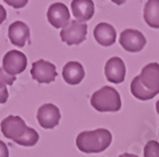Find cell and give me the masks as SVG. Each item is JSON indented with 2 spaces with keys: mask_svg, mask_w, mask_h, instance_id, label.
<instances>
[{
  "mask_svg": "<svg viewBox=\"0 0 159 157\" xmlns=\"http://www.w3.org/2000/svg\"><path fill=\"white\" fill-rule=\"evenodd\" d=\"M130 92L140 101L154 99L159 93V64L148 63L143 66L140 74L137 75L130 84Z\"/></svg>",
  "mask_w": 159,
  "mask_h": 157,
  "instance_id": "1",
  "label": "cell"
},
{
  "mask_svg": "<svg viewBox=\"0 0 159 157\" xmlns=\"http://www.w3.org/2000/svg\"><path fill=\"white\" fill-rule=\"evenodd\" d=\"M1 132L7 138L21 146H34L39 141V134L36 129L27 126L20 116L9 115L1 122Z\"/></svg>",
  "mask_w": 159,
  "mask_h": 157,
  "instance_id": "2",
  "label": "cell"
},
{
  "mask_svg": "<svg viewBox=\"0 0 159 157\" xmlns=\"http://www.w3.org/2000/svg\"><path fill=\"white\" fill-rule=\"evenodd\" d=\"M112 142L111 133L106 128H97L95 131H85L78 134L76 145L80 152L91 154L101 153L107 149Z\"/></svg>",
  "mask_w": 159,
  "mask_h": 157,
  "instance_id": "3",
  "label": "cell"
},
{
  "mask_svg": "<svg viewBox=\"0 0 159 157\" xmlns=\"http://www.w3.org/2000/svg\"><path fill=\"white\" fill-rule=\"evenodd\" d=\"M90 103L98 112H118L121 108V97L116 89L111 87H101L91 95Z\"/></svg>",
  "mask_w": 159,
  "mask_h": 157,
  "instance_id": "4",
  "label": "cell"
},
{
  "mask_svg": "<svg viewBox=\"0 0 159 157\" xmlns=\"http://www.w3.org/2000/svg\"><path fill=\"white\" fill-rule=\"evenodd\" d=\"M88 27L86 23H82L80 21L72 20L67 27L60 32V38L64 42H66L68 45H80L84 42L87 37Z\"/></svg>",
  "mask_w": 159,
  "mask_h": 157,
  "instance_id": "5",
  "label": "cell"
},
{
  "mask_svg": "<svg viewBox=\"0 0 159 157\" xmlns=\"http://www.w3.org/2000/svg\"><path fill=\"white\" fill-rule=\"evenodd\" d=\"M27 57L18 50H10L2 59V69L9 75L16 76L27 68Z\"/></svg>",
  "mask_w": 159,
  "mask_h": 157,
  "instance_id": "6",
  "label": "cell"
},
{
  "mask_svg": "<svg viewBox=\"0 0 159 157\" xmlns=\"http://www.w3.org/2000/svg\"><path fill=\"white\" fill-rule=\"evenodd\" d=\"M30 73H31L32 78L38 83H51L55 81L58 74L56 66L43 59L32 63Z\"/></svg>",
  "mask_w": 159,
  "mask_h": 157,
  "instance_id": "7",
  "label": "cell"
},
{
  "mask_svg": "<svg viewBox=\"0 0 159 157\" xmlns=\"http://www.w3.org/2000/svg\"><path fill=\"white\" fill-rule=\"evenodd\" d=\"M120 45L128 52H139L146 45V38L140 31L135 29H126L120 34Z\"/></svg>",
  "mask_w": 159,
  "mask_h": 157,
  "instance_id": "8",
  "label": "cell"
},
{
  "mask_svg": "<svg viewBox=\"0 0 159 157\" xmlns=\"http://www.w3.org/2000/svg\"><path fill=\"white\" fill-rule=\"evenodd\" d=\"M60 111L55 104L46 103L38 108L37 120L40 126L47 129L56 127L60 121Z\"/></svg>",
  "mask_w": 159,
  "mask_h": 157,
  "instance_id": "9",
  "label": "cell"
},
{
  "mask_svg": "<svg viewBox=\"0 0 159 157\" xmlns=\"http://www.w3.org/2000/svg\"><path fill=\"white\" fill-rule=\"evenodd\" d=\"M47 18L49 23L53 28H62L68 26L70 22V13H69L68 7L62 2H55L50 5L47 11Z\"/></svg>",
  "mask_w": 159,
  "mask_h": 157,
  "instance_id": "10",
  "label": "cell"
},
{
  "mask_svg": "<svg viewBox=\"0 0 159 157\" xmlns=\"http://www.w3.org/2000/svg\"><path fill=\"white\" fill-rule=\"evenodd\" d=\"M105 75L111 83L119 84L124 82L126 76V66L124 61L118 57L109 59L105 66Z\"/></svg>",
  "mask_w": 159,
  "mask_h": 157,
  "instance_id": "11",
  "label": "cell"
},
{
  "mask_svg": "<svg viewBox=\"0 0 159 157\" xmlns=\"http://www.w3.org/2000/svg\"><path fill=\"white\" fill-rule=\"evenodd\" d=\"M8 37L10 42L17 47H25L28 42L30 45V29L22 21H15L8 28Z\"/></svg>",
  "mask_w": 159,
  "mask_h": 157,
  "instance_id": "12",
  "label": "cell"
},
{
  "mask_svg": "<svg viewBox=\"0 0 159 157\" xmlns=\"http://www.w3.org/2000/svg\"><path fill=\"white\" fill-rule=\"evenodd\" d=\"M93 37L100 45L109 47L116 42L117 33L111 24L107 23V22H100L96 26L95 30H93Z\"/></svg>",
  "mask_w": 159,
  "mask_h": 157,
  "instance_id": "13",
  "label": "cell"
},
{
  "mask_svg": "<svg viewBox=\"0 0 159 157\" xmlns=\"http://www.w3.org/2000/svg\"><path fill=\"white\" fill-rule=\"evenodd\" d=\"M62 78L68 84H79L85 78V69L81 66V63L77 61H70L66 63L62 69Z\"/></svg>",
  "mask_w": 159,
  "mask_h": 157,
  "instance_id": "14",
  "label": "cell"
},
{
  "mask_svg": "<svg viewBox=\"0 0 159 157\" xmlns=\"http://www.w3.org/2000/svg\"><path fill=\"white\" fill-rule=\"evenodd\" d=\"M71 10L77 21H88L95 15V3L91 0H74Z\"/></svg>",
  "mask_w": 159,
  "mask_h": 157,
  "instance_id": "15",
  "label": "cell"
},
{
  "mask_svg": "<svg viewBox=\"0 0 159 157\" xmlns=\"http://www.w3.org/2000/svg\"><path fill=\"white\" fill-rule=\"evenodd\" d=\"M143 19L151 28H159V0H150L145 5Z\"/></svg>",
  "mask_w": 159,
  "mask_h": 157,
  "instance_id": "16",
  "label": "cell"
},
{
  "mask_svg": "<svg viewBox=\"0 0 159 157\" xmlns=\"http://www.w3.org/2000/svg\"><path fill=\"white\" fill-rule=\"evenodd\" d=\"M145 157H159V143L156 141H149L143 148Z\"/></svg>",
  "mask_w": 159,
  "mask_h": 157,
  "instance_id": "17",
  "label": "cell"
},
{
  "mask_svg": "<svg viewBox=\"0 0 159 157\" xmlns=\"http://www.w3.org/2000/svg\"><path fill=\"white\" fill-rule=\"evenodd\" d=\"M16 81V76L9 75L2 68H0V87H7Z\"/></svg>",
  "mask_w": 159,
  "mask_h": 157,
  "instance_id": "18",
  "label": "cell"
},
{
  "mask_svg": "<svg viewBox=\"0 0 159 157\" xmlns=\"http://www.w3.org/2000/svg\"><path fill=\"white\" fill-rule=\"evenodd\" d=\"M9 97V93L7 87H0V104L7 102V100Z\"/></svg>",
  "mask_w": 159,
  "mask_h": 157,
  "instance_id": "19",
  "label": "cell"
},
{
  "mask_svg": "<svg viewBox=\"0 0 159 157\" xmlns=\"http://www.w3.org/2000/svg\"><path fill=\"white\" fill-rule=\"evenodd\" d=\"M0 157H9L8 147L1 139H0Z\"/></svg>",
  "mask_w": 159,
  "mask_h": 157,
  "instance_id": "20",
  "label": "cell"
},
{
  "mask_svg": "<svg viewBox=\"0 0 159 157\" xmlns=\"http://www.w3.org/2000/svg\"><path fill=\"white\" fill-rule=\"evenodd\" d=\"M6 2L8 3L9 6H12L15 8H21L24 6L27 5V0H24V1H12V0H6Z\"/></svg>",
  "mask_w": 159,
  "mask_h": 157,
  "instance_id": "21",
  "label": "cell"
},
{
  "mask_svg": "<svg viewBox=\"0 0 159 157\" xmlns=\"http://www.w3.org/2000/svg\"><path fill=\"white\" fill-rule=\"evenodd\" d=\"M6 18H7V11L3 8L2 5H0V24L6 20Z\"/></svg>",
  "mask_w": 159,
  "mask_h": 157,
  "instance_id": "22",
  "label": "cell"
},
{
  "mask_svg": "<svg viewBox=\"0 0 159 157\" xmlns=\"http://www.w3.org/2000/svg\"><path fill=\"white\" fill-rule=\"evenodd\" d=\"M119 157H139V156H137V155H135V154H129V153H124V154H121Z\"/></svg>",
  "mask_w": 159,
  "mask_h": 157,
  "instance_id": "23",
  "label": "cell"
},
{
  "mask_svg": "<svg viewBox=\"0 0 159 157\" xmlns=\"http://www.w3.org/2000/svg\"><path fill=\"white\" fill-rule=\"evenodd\" d=\"M156 111H157V113L159 114V100L157 101V103H156Z\"/></svg>",
  "mask_w": 159,
  "mask_h": 157,
  "instance_id": "24",
  "label": "cell"
}]
</instances>
